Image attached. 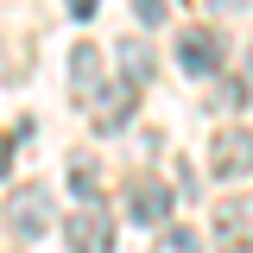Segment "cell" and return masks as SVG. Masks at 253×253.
Here are the masks:
<instances>
[{
  "label": "cell",
  "instance_id": "9a60e30c",
  "mask_svg": "<svg viewBox=\"0 0 253 253\" xmlns=\"http://www.w3.org/2000/svg\"><path fill=\"white\" fill-rule=\"evenodd\" d=\"M63 6H70L76 19H89V13H95V6H101V0H63Z\"/></svg>",
  "mask_w": 253,
  "mask_h": 253
},
{
  "label": "cell",
  "instance_id": "5bb4252c",
  "mask_svg": "<svg viewBox=\"0 0 253 253\" xmlns=\"http://www.w3.org/2000/svg\"><path fill=\"white\" fill-rule=\"evenodd\" d=\"M13 152H19V139L6 133V139H0V177H6V165H13Z\"/></svg>",
  "mask_w": 253,
  "mask_h": 253
},
{
  "label": "cell",
  "instance_id": "5b68a950",
  "mask_svg": "<svg viewBox=\"0 0 253 253\" xmlns=\"http://www.w3.org/2000/svg\"><path fill=\"white\" fill-rule=\"evenodd\" d=\"M177 70L184 76H215L221 70V38L209 26H184L177 32Z\"/></svg>",
  "mask_w": 253,
  "mask_h": 253
},
{
  "label": "cell",
  "instance_id": "8fae6325",
  "mask_svg": "<svg viewBox=\"0 0 253 253\" xmlns=\"http://www.w3.org/2000/svg\"><path fill=\"white\" fill-rule=\"evenodd\" d=\"M121 70H126V83H146V70H152V51L133 38V44H121Z\"/></svg>",
  "mask_w": 253,
  "mask_h": 253
},
{
  "label": "cell",
  "instance_id": "277c9868",
  "mask_svg": "<svg viewBox=\"0 0 253 253\" xmlns=\"http://www.w3.org/2000/svg\"><path fill=\"white\" fill-rule=\"evenodd\" d=\"M209 228H215L221 253H253V196L247 190H241V196H221Z\"/></svg>",
  "mask_w": 253,
  "mask_h": 253
},
{
  "label": "cell",
  "instance_id": "7c38bea8",
  "mask_svg": "<svg viewBox=\"0 0 253 253\" xmlns=\"http://www.w3.org/2000/svg\"><path fill=\"white\" fill-rule=\"evenodd\" d=\"M133 19L139 26H165L171 19V0H133Z\"/></svg>",
  "mask_w": 253,
  "mask_h": 253
},
{
  "label": "cell",
  "instance_id": "ba28073f",
  "mask_svg": "<svg viewBox=\"0 0 253 253\" xmlns=\"http://www.w3.org/2000/svg\"><path fill=\"white\" fill-rule=\"evenodd\" d=\"M101 83H108V76H101V51H95V44H76V51H70V95L89 101Z\"/></svg>",
  "mask_w": 253,
  "mask_h": 253
},
{
  "label": "cell",
  "instance_id": "3957f363",
  "mask_svg": "<svg viewBox=\"0 0 253 253\" xmlns=\"http://www.w3.org/2000/svg\"><path fill=\"white\" fill-rule=\"evenodd\" d=\"M63 241L70 253H114V221L101 203H76V215L63 221Z\"/></svg>",
  "mask_w": 253,
  "mask_h": 253
},
{
  "label": "cell",
  "instance_id": "2e32d148",
  "mask_svg": "<svg viewBox=\"0 0 253 253\" xmlns=\"http://www.w3.org/2000/svg\"><path fill=\"white\" fill-rule=\"evenodd\" d=\"M215 6H228V13H241V6H247V0H215Z\"/></svg>",
  "mask_w": 253,
  "mask_h": 253
},
{
  "label": "cell",
  "instance_id": "6da1fadb",
  "mask_svg": "<svg viewBox=\"0 0 253 253\" xmlns=\"http://www.w3.org/2000/svg\"><path fill=\"white\" fill-rule=\"evenodd\" d=\"M83 108H89V126H95V133H121V126L133 121V108H139V83H126V76H121V83H101Z\"/></svg>",
  "mask_w": 253,
  "mask_h": 253
},
{
  "label": "cell",
  "instance_id": "52a82bcc",
  "mask_svg": "<svg viewBox=\"0 0 253 253\" xmlns=\"http://www.w3.org/2000/svg\"><path fill=\"white\" fill-rule=\"evenodd\" d=\"M6 221H13V234H26V241H38V234L51 228V196H44L38 184L13 190V196H6Z\"/></svg>",
  "mask_w": 253,
  "mask_h": 253
},
{
  "label": "cell",
  "instance_id": "7a4b0ae2",
  "mask_svg": "<svg viewBox=\"0 0 253 253\" xmlns=\"http://www.w3.org/2000/svg\"><path fill=\"white\" fill-rule=\"evenodd\" d=\"M177 209V190L165 184V177H139V184L126 190V221L133 228H165Z\"/></svg>",
  "mask_w": 253,
  "mask_h": 253
},
{
  "label": "cell",
  "instance_id": "8992f818",
  "mask_svg": "<svg viewBox=\"0 0 253 253\" xmlns=\"http://www.w3.org/2000/svg\"><path fill=\"white\" fill-rule=\"evenodd\" d=\"M209 171H215V177H247V171H253V133H247V126H221V133H215Z\"/></svg>",
  "mask_w": 253,
  "mask_h": 253
},
{
  "label": "cell",
  "instance_id": "30bf717a",
  "mask_svg": "<svg viewBox=\"0 0 253 253\" xmlns=\"http://www.w3.org/2000/svg\"><path fill=\"white\" fill-rule=\"evenodd\" d=\"M152 253H203V241H196V228H158Z\"/></svg>",
  "mask_w": 253,
  "mask_h": 253
},
{
  "label": "cell",
  "instance_id": "4fadbf2b",
  "mask_svg": "<svg viewBox=\"0 0 253 253\" xmlns=\"http://www.w3.org/2000/svg\"><path fill=\"white\" fill-rule=\"evenodd\" d=\"M241 76H247V83H241V89H234V101H253V57L241 63Z\"/></svg>",
  "mask_w": 253,
  "mask_h": 253
},
{
  "label": "cell",
  "instance_id": "9c48e42d",
  "mask_svg": "<svg viewBox=\"0 0 253 253\" xmlns=\"http://www.w3.org/2000/svg\"><path fill=\"white\" fill-rule=\"evenodd\" d=\"M70 196H76V203H101V171H95V158H70Z\"/></svg>",
  "mask_w": 253,
  "mask_h": 253
}]
</instances>
